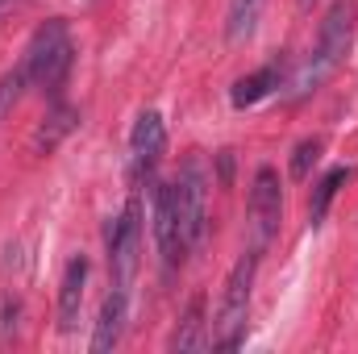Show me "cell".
Segmentation results:
<instances>
[{
  "instance_id": "2e32d148",
  "label": "cell",
  "mask_w": 358,
  "mask_h": 354,
  "mask_svg": "<svg viewBox=\"0 0 358 354\" xmlns=\"http://www.w3.org/2000/svg\"><path fill=\"white\" fill-rule=\"evenodd\" d=\"M25 92H29V67L17 63V67H8V71L0 76V121H8V117L17 113V104H21Z\"/></svg>"
},
{
  "instance_id": "4fadbf2b",
  "label": "cell",
  "mask_w": 358,
  "mask_h": 354,
  "mask_svg": "<svg viewBox=\"0 0 358 354\" xmlns=\"http://www.w3.org/2000/svg\"><path fill=\"white\" fill-rule=\"evenodd\" d=\"M279 88H283V67H279V63H267V67L242 76V80L229 88V104H234V108H255L259 100H267L271 92H279Z\"/></svg>"
},
{
  "instance_id": "277c9868",
  "label": "cell",
  "mask_w": 358,
  "mask_h": 354,
  "mask_svg": "<svg viewBox=\"0 0 358 354\" xmlns=\"http://www.w3.org/2000/svg\"><path fill=\"white\" fill-rule=\"evenodd\" d=\"M104 250H108V267H113V283L129 288V279L138 271V250H142V204H138V196H129V204L117 217H108Z\"/></svg>"
},
{
  "instance_id": "5bb4252c",
  "label": "cell",
  "mask_w": 358,
  "mask_h": 354,
  "mask_svg": "<svg viewBox=\"0 0 358 354\" xmlns=\"http://www.w3.org/2000/svg\"><path fill=\"white\" fill-rule=\"evenodd\" d=\"M346 179H350V167H334V171H325V176L317 179V187H313V196H308V225H313V229L325 225V213H329V204H334V196L342 192Z\"/></svg>"
},
{
  "instance_id": "7c38bea8",
  "label": "cell",
  "mask_w": 358,
  "mask_h": 354,
  "mask_svg": "<svg viewBox=\"0 0 358 354\" xmlns=\"http://www.w3.org/2000/svg\"><path fill=\"white\" fill-rule=\"evenodd\" d=\"M76 125H80V113H76L63 96H59V100H50V108H46V117H42V125L34 129V150H38V155H50V150H55V146H59Z\"/></svg>"
},
{
  "instance_id": "ffe728a7",
  "label": "cell",
  "mask_w": 358,
  "mask_h": 354,
  "mask_svg": "<svg viewBox=\"0 0 358 354\" xmlns=\"http://www.w3.org/2000/svg\"><path fill=\"white\" fill-rule=\"evenodd\" d=\"M4 8H8V0H0V13H4Z\"/></svg>"
},
{
  "instance_id": "3957f363",
  "label": "cell",
  "mask_w": 358,
  "mask_h": 354,
  "mask_svg": "<svg viewBox=\"0 0 358 354\" xmlns=\"http://www.w3.org/2000/svg\"><path fill=\"white\" fill-rule=\"evenodd\" d=\"M259 255L263 250H246L234 271L225 275L221 288V304H217V321H213V346L217 351H238L246 342V321H250V296H255V275H259Z\"/></svg>"
},
{
  "instance_id": "ac0fdd59",
  "label": "cell",
  "mask_w": 358,
  "mask_h": 354,
  "mask_svg": "<svg viewBox=\"0 0 358 354\" xmlns=\"http://www.w3.org/2000/svg\"><path fill=\"white\" fill-rule=\"evenodd\" d=\"M17 317H21V304L17 300H4V309H0V342H8L17 334Z\"/></svg>"
},
{
  "instance_id": "9a60e30c",
  "label": "cell",
  "mask_w": 358,
  "mask_h": 354,
  "mask_svg": "<svg viewBox=\"0 0 358 354\" xmlns=\"http://www.w3.org/2000/svg\"><path fill=\"white\" fill-rule=\"evenodd\" d=\"M263 4H267V0H229V8H225V38H229V42L250 38L255 25H259Z\"/></svg>"
},
{
  "instance_id": "5b68a950",
  "label": "cell",
  "mask_w": 358,
  "mask_h": 354,
  "mask_svg": "<svg viewBox=\"0 0 358 354\" xmlns=\"http://www.w3.org/2000/svg\"><path fill=\"white\" fill-rule=\"evenodd\" d=\"M176 196H179V225H183V242L187 250L204 238V221H208V176L200 155H192L183 163V171L176 179Z\"/></svg>"
},
{
  "instance_id": "d6986e66",
  "label": "cell",
  "mask_w": 358,
  "mask_h": 354,
  "mask_svg": "<svg viewBox=\"0 0 358 354\" xmlns=\"http://www.w3.org/2000/svg\"><path fill=\"white\" fill-rule=\"evenodd\" d=\"M313 4H317V0H300V8H313Z\"/></svg>"
},
{
  "instance_id": "9c48e42d",
  "label": "cell",
  "mask_w": 358,
  "mask_h": 354,
  "mask_svg": "<svg viewBox=\"0 0 358 354\" xmlns=\"http://www.w3.org/2000/svg\"><path fill=\"white\" fill-rule=\"evenodd\" d=\"M88 271H92L88 259L76 255L63 271V279H59V330L63 334H71L80 325V309H84V296H88Z\"/></svg>"
},
{
  "instance_id": "e0dca14e",
  "label": "cell",
  "mask_w": 358,
  "mask_h": 354,
  "mask_svg": "<svg viewBox=\"0 0 358 354\" xmlns=\"http://www.w3.org/2000/svg\"><path fill=\"white\" fill-rule=\"evenodd\" d=\"M321 150H325L321 138H304V142L292 150V179H308V171L321 163Z\"/></svg>"
},
{
  "instance_id": "52a82bcc",
  "label": "cell",
  "mask_w": 358,
  "mask_h": 354,
  "mask_svg": "<svg viewBox=\"0 0 358 354\" xmlns=\"http://www.w3.org/2000/svg\"><path fill=\"white\" fill-rule=\"evenodd\" d=\"M163 146H167V125H163V117H159L155 108L138 113V121H134V129H129V176L134 179L150 176V171L159 167V159H163Z\"/></svg>"
},
{
  "instance_id": "6da1fadb",
  "label": "cell",
  "mask_w": 358,
  "mask_h": 354,
  "mask_svg": "<svg viewBox=\"0 0 358 354\" xmlns=\"http://www.w3.org/2000/svg\"><path fill=\"white\" fill-rule=\"evenodd\" d=\"M355 17H358V0H334L325 21H321V34H317V46L308 50V59L300 63V71L292 76L287 96L300 100V96H313L325 80L338 76V67L346 63L350 46H355Z\"/></svg>"
},
{
  "instance_id": "ba28073f",
  "label": "cell",
  "mask_w": 358,
  "mask_h": 354,
  "mask_svg": "<svg viewBox=\"0 0 358 354\" xmlns=\"http://www.w3.org/2000/svg\"><path fill=\"white\" fill-rule=\"evenodd\" d=\"M155 242H159V259H163V267L183 263L187 242H183V225H179L176 183H159V192H155Z\"/></svg>"
},
{
  "instance_id": "30bf717a",
  "label": "cell",
  "mask_w": 358,
  "mask_h": 354,
  "mask_svg": "<svg viewBox=\"0 0 358 354\" xmlns=\"http://www.w3.org/2000/svg\"><path fill=\"white\" fill-rule=\"evenodd\" d=\"M125 321H129V296H125V288L113 283V292H108L104 304H100V317H96V330H92L88 346L92 351H113V346H121Z\"/></svg>"
},
{
  "instance_id": "8fae6325",
  "label": "cell",
  "mask_w": 358,
  "mask_h": 354,
  "mask_svg": "<svg viewBox=\"0 0 358 354\" xmlns=\"http://www.w3.org/2000/svg\"><path fill=\"white\" fill-rule=\"evenodd\" d=\"M208 346H213V334L204 321V296H192L183 317L171 330V338H167V351H208Z\"/></svg>"
},
{
  "instance_id": "7a4b0ae2",
  "label": "cell",
  "mask_w": 358,
  "mask_h": 354,
  "mask_svg": "<svg viewBox=\"0 0 358 354\" xmlns=\"http://www.w3.org/2000/svg\"><path fill=\"white\" fill-rule=\"evenodd\" d=\"M21 63L29 67V88H38L46 100H59L63 84L76 67V42H71V29L63 17H50L34 29Z\"/></svg>"
},
{
  "instance_id": "8992f818",
  "label": "cell",
  "mask_w": 358,
  "mask_h": 354,
  "mask_svg": "<svg viewBox=\"0 0 358 354\" xmlns=\"http://www.w3.org/2000/svg\"><path fill=\"white\" fill-rule=\"evenodd\" d=\"M279 221H283V187L279 176L271 167L255 171L250 183V229H255V250H267L271 238L279 234Z\"/></svg>"
}]
</instances>
